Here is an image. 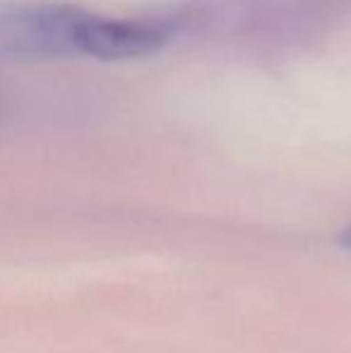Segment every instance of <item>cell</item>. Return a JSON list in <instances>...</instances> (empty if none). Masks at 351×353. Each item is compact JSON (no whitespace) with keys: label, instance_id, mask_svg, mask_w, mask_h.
Wrapping results in <instances>:
<instances>
[{"label":"cell","instance_id":"6da1fadb","mask_svg":"<svg viewBox=\"0 0 351 353\" xmlns=\"http://www.w3.org/2000/svg\"><path fill=\"white\" fill-rule=\"evenodd\" d=\"M82 10L68 5H29L0 12V53L17 58L72 56Z\"/></svg>","mask_w":351,"mask_h":353},{"label":"cell","instance_id":"3957f363","mask_svg":"<svg viewBox=\"0 0 351 353\" xmlns=\"http://www.w3.org/2000/svg\"><path fill=\"white\" fill-rule=\"evenodd\" d=\"M344 245H347V248H351V228H349L347 233H344Z\"/></svg>","mask_w":351,"mask_h":353},{"label":"cell","instance_id":"7a4b0ae2","mask_svg":"<svg viewBox=\"0 0 351 353\" xmlns=\"http://www.w3.org/2000/svg\"><path fill=\"white\" fill-rule=\"evenodd\" d=\"M171 32L174 29L166 19H116L82 10L72 43L80 56L123 61L154 53L169 41Z\"/></svg>","mask_w":351,"mask_h":353}]
</instances>
